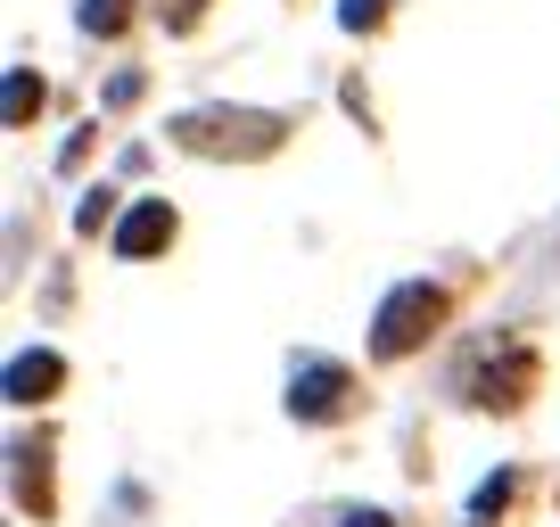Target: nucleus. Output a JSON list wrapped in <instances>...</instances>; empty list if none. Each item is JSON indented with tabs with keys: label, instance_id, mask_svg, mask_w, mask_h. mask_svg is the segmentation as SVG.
<instances>
[{
	"label": "nucleus",
	"instance_id": "1",
	"mask_svg": "<svg viewBox=\"0 0 560 527\" xmlns=\"http://www.w3.org/2000/svg\"><path fill=\"white\" fill-rule=\"evenodd\" d=\"M280 141H289V116H272V107H190V116H174V149H190V157H272Z\"/></svg>",
	"mask_w": 560,
	"mask_h": 527
},
{
	"label": "nucleus",
	"instance_id": "2",
	"mask_svg": "<svg viewBox=\"0 0 560 527\" xmlns=\"http://www.w3.org/2000/svg\"><path fill=\"white\" fill-rule=\"evenodd\" d=\"M445 314H454V297H445L438 281H396V289L380 297V314H371V354H380V363L420 354L429 338L445 330Z\"/></svg>",
	"mask_w": 560,
	"mask_h": 527
},
{
	"label": "nucleus",
	"instance_id": "3",
	"mask_svg": "<svg viewBox=\"0 0 560 527\" xmlns=\"http://www.w3.org/2000/svg\"><path fill=\"white\" fill-rule=\"evenodd\" d=\"M347 405H354L347 363H298L289 371V412H298V421H347Z\"/></svg>",
	"mask_w": 560,
	"mask_h": 527
},
{
	"label": "nucleus",
	"instance_id": "4",
	"mask_svg": "<svg viewBox=\"0 0 560 527\" xmlns=\"http://www.w3.org/2000/svg\"><path fill=\"white\" fill-rule=\"evenodd\" d=\"M182 239V214L165 207V198H132V207L116 214V256L140 264V256H165V247Z\"/></svg>",
	"mask_w": 560,
	"mask_h": 527
},
{
	"label": "nucleus",
	"instance_id": "5",
	"mask_svg": "<svg viewBox=\"0 0 560 527\" xmlns=\"http://www.w3.org/2000/svg\"><path fill=\"white\" fill-rule=\"evenodd\" d=\"M527 387H536V354H527V347H503V363L478 371L470 396H478L487 412H511V405H527Z\"/></svg>",
	"mask_w": 560,
	"mask_h": 527
},
{
	"label": "nucleus",
	"instance_id": "6",
	"mask_svg": "<svg viewBox=\"0 0 560 527\" xmlns=\"http://www.w3.org/2000/svg\"><path fill=\"white\" fill-rule=\"evenodd\" d=\"M58 387H67V354H50V347L9 354V405H50Z\"/></svg>",
	"mask_w": 560,
	"mask_h": 527
},
{
	"label": "nucleus",
	"instance_id": "7",
	"mask_svg": "<svg viewBox=\"0 0 560 527\" xmlns=\"http://www.w3.org/2000/svg\"><path fill=\"white\" fill-rule=\"evenodd\" d=\"M0 116H9V132H25V124L42 116V74L34 67H9V83H0Z\"/></svg>",
	"mask_w": 560,
	"mask_h": 527
},
{
	"label": "nucleus",
	"instance_id": "8",
	"mask_svg": "<svg viewBox=\"0 0 560 527\" xmlns=\"http://www.w3.org/2000/svg\"><path fill=\"white\" fill-rule=\"evenodd\" d=\"M124 25H132V9L124 0H83V34H100V42H116Z\"/></svg>",
	"mask_w": 560,
	"mask_h": 527
},
{
	"label": "nucleus",
	"instance_id": "9",
	"mask_svg": "<svg viewBox=\"0 0 560 527\" xmlns=\"http://www.w3.org/2000/svg\"><path fill=\"white\" fill-rule=\"evenodd\" d=\"M380 17H387V0H347V9H338V25H347V34H371Z\"/></svg>",
	"mask_w": 560,
	"mask_h": 527
},
{
	"label": "nucleus",
	"instance_id": "10",
	"mask_svg": "<svg viewBox=\"0 0 560 527\" xmlns=\"http://www.w3.org/2000/svg\"><path fill=\"white\" fill-rule=\"evenodd\" d=\"M107 214H116V190H91V198H83V207H74V231H100V223H107Z\"/></svg>",
	"mask_w": 560,
	"mask_h": 527
},
{
	"label": "nucleus",
	"instance_id": "11",
	"mask_svg": "<svg viewBox=\"0 0 560 527\" xmlns=\"http://www.w3.org/2000/svg\"><path fill=\"white\" fill-rule=\"evenodd\" d=\"M511 503V470L503 478H487V487H478V519H487V511H503Z\"/></svg>",
	"mask_w": 560,
	"mask_h": 527
},
{
	"label": "nucleus",
	"instance_id": "12",
	"mask_svg": "<svg viewBox=\"0 0 560 527\" xmlns=\"http://www.w3.org/2000/svg\"><path fill=\"white\" fill-rule=\"evenodd\" d=\"M347 527H396L387 511H347Z\"/></svg>",
	"mask_w": 560,
	"mask_h": 527
}]
</instances>
